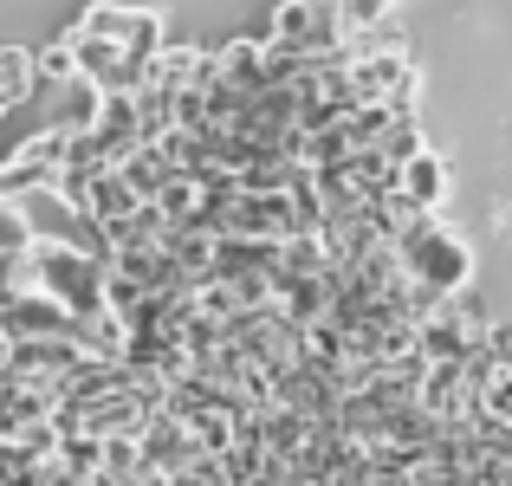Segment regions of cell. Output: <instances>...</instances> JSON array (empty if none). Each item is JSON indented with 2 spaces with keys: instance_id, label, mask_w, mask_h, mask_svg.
I'll return each mask as SVG.
<instances>
[{
  "instance_id": "obj_4",
  "label": "cell",
  "mask_w": 512,
  "mask_h": 486,
  "mask_svg": "<svg viewBox=\"0 0 512 486\" xmlns=\"http://www.w3.org/2000/svg\"><path fill=\"white\" fill-rule=\"evenodd\" d=\"M33 91H39L33 52H26V46H0V98H7V104H26Z\"/></svg>"
},
{
  "instance_id": "obj_3",
  "label": "cell",
  "mask_w": 512,
  "mask_h": 486,
  "mask_svg": "<svg viewBox=\"0 0 512 486\" xmlns=\"http://www.w3.org/2000/svg\"><path fill=\"white\" fill-rule=\"evenodd\" d=\"M396 188L415 201V208H441V195H448V162H441V156H428V150H415L409 162H402Z\"/></svg>"
},
{
  "instance_id": "obj_1",
  "label": "cell",
  "mask_w": 512,
  "mask_h": 486,
  "mask_svg": "<svg viewBox=\"0 0 512 486\" xmlns=\"http://www.w3.org/2000/svg\"><path fill=\"white\" fill-rule=\"evenodd\" d=\"M396 260H402V273H409L415 286H428L435 299L467 292V279H474V253H467V240L454 234L435 208L415 214V221L396 234Z\"/></svg>"
},
{
  "instance_id": "obj_2",
  "label": "cell",
  "mask_w": 512,
  "mask_h": 486,
  "mask_svg": "<svg viewBox=\"0 0 512 486\" xmlns=\"http://www.w3.org/2000/svg\"><path fill=\"white\" fill-rule=\"evenodd\" d=\"M72 33L104 39V46L130 52L137 65H150V52L163 46V13H150V7H111V0H98V7H85V13H78V26H72Z\"/></svg>"
},
{
  "instance_id": "obj_6",
  "label": "cell",
  "mask_w": 512,
  "mask_h": 486,
  "mask_svg": "<svg viewBox=\"0 0 512 486\" xmlns=\"http://www.w3.org/2000/svg\"><path fill=\"white\" fill-rule=\"evenodd\" d=\"M33 72H39V85H65V78H78L72 72V46H46V52H33Z\"/></svg>"
},
{
  "instance_id": "obj_7",
  "label": "cell",
  "mask_w": 512,
  "mask_h": 486,
  "mask_svg": "<svg viewBox=\"0 0 512 486\" xmlns=\"http://www.w3.org/2000/svg\"><path fill=\"white\" fill-rule=\"evenodd\" d=\"M7 111H13V104H7V98H0V117H7Z\"/></svg>"
},
{
  "instance_id": "obj_5",
  "label": "cell",
  "mask_w": 512,
  "mask_h": 486,
  "mask_svg": "<svg viewBox=\"0 0 512 486\" xmlns=\"http://www.w3.org/2000/svg\"><path fill=\"white\" fill-rule=\"evenodd\" d=\"M33 247V227H26L20 201H0V253H26Z\"/></svg>"
}]
</instances>
